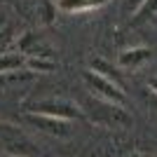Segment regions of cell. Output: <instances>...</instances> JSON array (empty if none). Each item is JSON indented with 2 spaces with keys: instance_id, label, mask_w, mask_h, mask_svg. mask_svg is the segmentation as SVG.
Returning a JSON list of instances; mask_svg holds the SVG:
<instances>
[{
  "instance_id": "obj_1",
  "label": "cell",
  "mask_w": 157,
  "mask_h": 157,
  "mask_svg": "<svg viewBox=\"0 0 157 157\" xmlns=\"http://www.w3.org/2000/svg\"><path fill=\"white\" fill-rule=\"evenodd\" d=\"M82 82L89 89L96 101H103V103L110 105H120V108H127V94L124 89L120 87V82L110 75H103V73L94 71V68H87L82 73Z\"/></svg>"
},
{
  "instance_id": "obj_2",
  "label": "cell",
  "mask_w": 157,
  "mask_h": 157,
  "mask_svg": "<svg viewBox=\"0 0 157 157\" xmlns=\"http://www.w3.org/2000/svg\"><path fill=\"white\" fill-rule=\"evenodd\" d=\"M31 113L56 117V120H66V122H73V120L82 117V110L73 101H68V98H45V101H38V103L31 105Z\"/></svg>"
},
{
  "instance_id": "obj_3",
  "label": "cell",
  "mask_w": 157,
  "mask_h": 157,
  "mask_svg": "<svg viewBox=\"0 0 157 157\" xmlns=\"http://www.w3.org/2000/svg\"><path fill=\"white\" fill-rule=\"evenodd\" d=\"M19 52L26 59H52L54 61V47L47 42L40 33H24L19 38Z\"/></svg>"
},
{
  "instance_id": "obj_4",
  "label": "cell",
  "mask_w": 157,
  "mask_h": 157,
  "mask_svg": "<svg viewBox=\"0 0 157 157\" xmlns=\"http://www.w3.org/2000/svg\"><path fill=\"white\" fill-rule=\"evenodd\" d=\"M152 56V49L145 45H136V47H127L117 54V66L124 71H138L143 63H148Z\"/></svg>"
},
{
  "instance_id": "obj_5",
  "label": "cell",
  "mask_w": 157,
  "mask_h": 157,
  "mask_svg": "<svg viewBox=\"0 0 157 157\" xmlns=\"http://www.w3.org/2000/svg\"><path fill=\"white\" fill-rule=\"evenodd\" d=\"M28 120H31L40 131H47V134H52V136H68V134H71V122H66V120L47 117V115H35V113H28Z\"/></svg>"
},
{
  "instance_id": "obj_6",
  "label": "cell",
  "mask_w": 157,
  "mask_h": 157,
  "mask_svg": "<svg viewBox=\"0 0 157 157\" xmlns=\"http://www.w3.org/2000/svg\"><path fill=\"white\" fill-rule=\"evenodd\" d=\"M103 5H108V0H54V7L63 14H85L101 10Z\"/></svg>"
},
{
  "instance_id": "obj_7",
  "label": "cell",
  "mask_w": 157,
  "mask_h": 157,
  "mask_svg": "<svg viewBox=\"0 0 157 157\" xmlns=\"http://www.w3.org/2000/svg\"><path fill=\"white\" fill-rule=\"evenodd\" d=\"M28 59L21 52H0V73H24Z\"/></svg>"
},
{
  "instance_id": "obj_8",
  "label": "cell",
  "mask_w": 157,
  "mask_h": 157,
  "mask_svg": "<svg viewBox=\"0 0 157 157\" xmlns=\"http://www.w3.org/2000/svg\"><path fill=\"white\" fill-rule=\"evenodd\" d=\"M155 17H157V0H143L134 14V24H143V21H150Z\"/></svg>"
},
{
  "instance_id": "obj_9",
  "label": "cell",
  "mask_w": 157,
  "mask_h": 157,
  "mask_svg": "<svg viewBox=\"0 0 157 157\" xmlns=\"http://www.w3.org/2000/svg\"><path fill=\"white\" fill-rule=\"evenodd\" d=\"M10 31H12V19L0 10V40H5L10 35Z\"/></svg>"
},
{
  "instance_id": "obj_10",
  "label": "cell",
  "mask_w": 157,
  "mask_h": 157,
  "mask_svg": "<svg viewBox=\"0 0 157 157\" xmlns=\"http://www.w3.org/2000/svg\"><path fill=\"white\" fill-rule=\"evenodd\" d=\"M148 87H150V92L157 96V75H155V78H150V80H148Z\"/></svg>"
},
{
  "instance_id": "obj_11",
  "label": "cell",
  "mask_w": 157,
  "mask_h": 157,
  "mask_svg": "<svg viewBox=\"0 0 157 157\" xmlns=\"http://www.w3.org/2000/svg\"><path fill=\"white\" fill-rule=\"evenodd\" d=\"M124 157H150L148 152H141V150H131L129 155H124Z\"/></svg>"
},
{
  "instance_id": "obj_12",
  "label": "cell",
  "mask_w": 157,
  "mask_h": 157,
  "mask_svg": "<svg viewBox=\"0 0 157 157\" xmlns=\"http://www.w3.org/2000/svg\"><path fill=\"white\" fill-rule=\"evenodd\" d=\"M10 157H21V155H10Z\"/></svg>"
},
{
  "instance_id": "obj_13",
  "label": "cell",
  "mask_w": 157,
  "mask_h": 157,
  "mask_svg": "<svg viewBox=\"0 0 157 157\" xmlns=\"http://www.w3.org/2000/svg\"><path fill=\"white\" fill-rule=\"evenodd\" d=\"M52 2H54V0H52Z\"/></svg>"
}]
</instances>
